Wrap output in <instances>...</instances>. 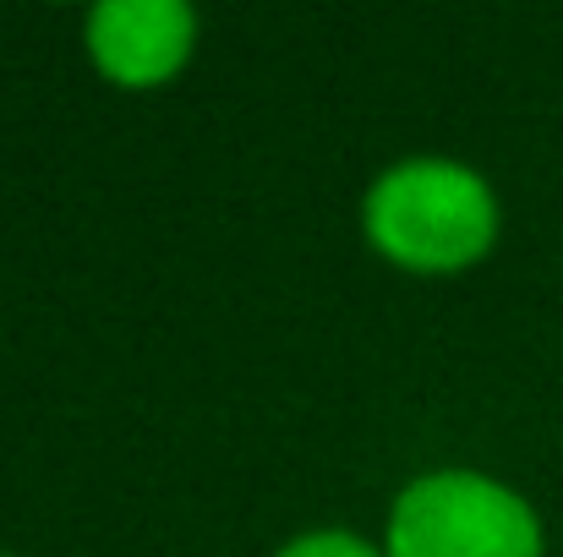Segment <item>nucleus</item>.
Listing matches in <instances>:
<instances>
[{
	"mask_svg": "<svg viewBox=\"0 0 563 557\" xmlns=\"http://www.w3.org/2000/svg\"><path fill=\"white\" fill-rule=\"evenodd\" d=\"M498 208L482 176L449 159H410L394 165L367 197V235L377 246L421 274H449L476 263L493 246Z\"/></svg>",
	"mask_w": 563,
	"mask_h": 557,
	"instance_id": "obj_1",
	"label": "nucleus"
},
{
	"mask_svg": "<svg viewBox=\"0 0 563 557\" xmlns=\"http://www.w3.org/2000/svg\"><path fill=\"white\" fill-rule=\"evenodd\" d=\"M388 557H542V525L509 487L443 470L394 503Z\"/></svg>",
	"mask_w": 563,
	"mask_h": 557,
	"instance_id": "obj_2",
	"label": "nucleus"
},
{
	"mask_svg": "<svg viewBox=\"0 0 563 557\" xmlns=\"http://www.w3.org/2000/svg\"><path fill=\"white\" fill-rule=\"evenodd\" d=\"M191 33H197V16L181 0H104L88 16L93 60L126 88L165 82L187 60Z\"/></svg>",
	"mask_w": 563,
	"mask_h": 557,
	"instance_id": "obj_3",
	"label": "nucleus"
},
{
	"mask_svg": "<svg viewBox=\"0 0 563 557\" xmlns=\"http://www.w3.org/2000/svg\"><path fill=\"white\" fill-rule=\"evenodd\" d=\"M279 557H377L367 542L356 536H340V531H323V536H301L296 547H285Z\"/></svg>",
	"mask_w": 563,
	"mask_h": 557,
	"instance_id": "obj_4",
	"label": "nucleus"
}]
</instances>
